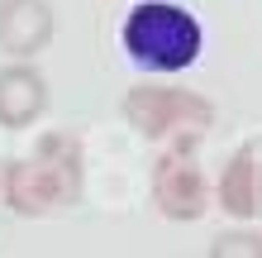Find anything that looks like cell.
I'll list each match as a JSON object with an SVG mask.
<instances>
[{"instance_id":"obj_1","label":"cell","mask_w":262,"mask_h":258,"mask_svg":"<svg viewBox=\"0 0 262 258\" xmlns=\"http://www.w3.org/2000/svg\"><path fill=\"white\" fill-rule=\"evenodd\" d=\"M81 187H86V144L67 129L43 134L29 158H10L0 168V201L24 220H43L76 206Z\"/></svg>"},{"instance_id":"obj_2","label":"cell","mask_w":262,"mask_h":258,"mask_svg":"<svg viewBox=\"0 0 262 258\" xmlns=\"http://www.w3.org/2000/svg\"><path fill=\"white\" fill-rule=\"evenodd\" d=\"M119 43H124L129 63L152 77H177L200 63L205 48V29L200 19L177 5V0H138L119 24Z\"/></svg>"},{"instance_id":"obj_3","label":"cell","mask_w":262,"mask_h":258,"mask_svg":"<svg viewBox=\"0 0 262 258\" xmlns=\"http://www.w3.org/2000/svg\"><path fill=\"white\" fill-rule=\"evenodd\" d=\"M124 120L138 139L162 144V148H200V139L214 125V105L186 86L167 82H138L124 91Z\"/></svg>"},{"instance_id":"obj_4","label":"cell","mask_w":262,"mask_h":258,"mask_svg":"<svg viewBox=\"0 0 262 258\" xmlns=\"http://www.w3.org/2000/svg\"><path fill=\"white\" fill-rule=\"evenodd\" d=\"M210 196H214V187L200 172L195 148H162L158 163H152V206H158V215L191 225L210 210Z\"/></svg>"},{"instance_id":"obj_5","label":"cell","mask_w":262,"mask_h":258,"mask_svg":"<svg viewBox=\"0 0 262 258\" xmlns=\"http://www.w3.org/2000/svg\"><path fill=\"white\" fill-rule=\"evenodd\" d=\"M214 206L229 220H257L262 215V134L238 144V153L224 163L214 182Z\"/></svg>"},{"instance_id":"obj_6","label":"cell","mask_w":262,"mask_h":258,"mask_svg":"<svg viewBox=\"0 0 262 258\" xmlns=\"http://www.w3.org/2000/svg\"><path fill=\"white\" fill-rule=\"evenodd\" d=\"M48 77L29 63V57H10L0 67V129H29L48 110Z\"/></svg>"},{"instance_id":"obj_7","label":"cell","mask_w":262,"mask_h":258,"mask_svg":"<svg viewBox=\"0 0 262 258\" xmlns=\"http://www.w3.org/2000/svg\"><path fill=\"white\" fill-rule=\"evenodd\" d=\"M57 14L48 0H0V53L34 57L53 43Z\"/></svg>"},{"instance_id":"obj_8","label":"cell","mask_w":262,"mask_h":258,"mask_svg":"<svg viewBox=\"0 0 262 258\" xmlns=\"http://www.w3.org/2000/svg\"><path fill=\"white\" fill-rule=\"evenodd\" d=\"M210 258H262V234L257 230H224L210 239Z\"/></svg>"}]
</instances>
